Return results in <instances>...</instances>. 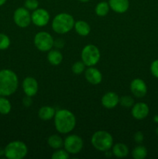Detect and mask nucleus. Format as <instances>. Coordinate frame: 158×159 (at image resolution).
Listing matches in <instances>:
<instances>
[{
  "mask_svg": "<svg viewBox=\"0 0 158 159\" xmlns=\"http://www.w3.org/2000/svg\"><path fill=\"white\" fill-rule=\"evenodd\" d=\"M47 60L51 65L56 66L61 63L63 56L58 50H50V52L47 54Z\"/></svg>",
  "mask_w": 158,
  "mask_h": 159,
  "instance_id": "aec40b11",
  "label": "nucleus"
},
{
  "mask_svg": "<svg viewBox=\"0 0 158 159\" xmlns=\"http://www.w3.org/2000/svg\"><path fill=\"white\" fill-rule=\"evenodd\" d=\"M39 2L37 0H26L25 8L28 10H35L38 8Z\"/></svg>",
  "mask_w": 158,
  "mask_h": 159,
  "instance_id": "c85d7f7f",
  "label": "nucleus"
},
{
  "mask_svg": "<svg viewBox=\"0 0 158 159\" xmlns=\"http://www.w3.org/2000/svg\"><path fill=\"white\" fill-rule=\"evenodd\" d=\"M64 147L69 154L76 155L81 151L83 148V141L81 138L77 135H69L64 141Z\"/></svg>",
  "mask_w": 158,
  "mask_h": 159,
  "instance_id": "6e6552de",
  "label": "nucleus"
},
{
  "mask_svg": "<svg viewBox=\"0 0 158 159\" xmlns=\"http://www.w3.org/2000/svg\"><path fill=\"white\" fill-rule=\"evenodd\" d=\"M110 8L117 13H124L129 7V0H109Z\"/></svg>",
  "mask_w": 158,
  "mask_h": 159,
  "instance_id": "dca6fc26",
  "label": "nucleus"
},
{
  "mask_svg": "<svg viewBox=\"0 0 158 159\" xmlns=\"http://www.w3.org/2000/svg\"><path fill=\"white\" fill-rule=\"evenodd\" d=\"M23 89L25 94L28 96H33L38 91L37 81L33 77H26L23 82Z\"/></svg>",
  "mask_w": 158,
  "mask_h": 159,
  "instance_id": "f8f14e48",
  "label": "nucleus"
},
{
  "mask_svg": "<svg viewBox=\"0 0 158 159\" xmlns=\"http://www.w3.org/2000/svg\"><path fill=\"white\" fill-rule=\"evenodd\" d=\"M147 150L144 146H137L132 152V156L135 159H143L147 157Z\"/></svg>",
  "mask_w": 158,
  "mask_h": 159,
  "instance_id": "5701e85b",
  "label": "nucleus"
},
{
  "mask_svg": "<svg viewBox=\"0 0 158 159\" xmlns=\"http://www.w3.org/2000/svg\"><path fill=\"white\" fill-rule=\"evenodd\" d=\"M50 20V14L46 9H37L31 15V21L37 26H44Z\"/></svg>",
  "mask_w": 158,
  "mask_h": 159,
  "instance_id": "9d476101",
  "label": "nucleus"
},
{
  "mask_svg": "<svg viewBox=\"0 0 158 159\" xmlns=\"http://www.w3.org/2000/svg\"><path fill=\"white\" fill-rule=\"evenodd\" d=\"M6 2V0H0V6H2L3 4H5V2Z\"/></svg>",
  "mask_w": 158,
  "mask_h": 159,
  "instance_id": "f704fd0d",
  "label": "nucleus"
},
{
  "mask_svg": "<svg viewBox=\"0 0 158 159\" xmlns=\"http://www.w3.org/2000/svg\"><path fill=\"white\" fill-rule=\"evenodd\" d=\"M54 125L59 133L68 134L74 130L76 118L74 113L68 110H60L54 115Z\"/></svg>",
  "mask_w": 158,
  "mask_h": 159,
  "instance_id": "f257e3e1",
  "label": "nucleus"
},
{
  "mask_svg": "<svg viewBox=\"0 0 158 159\" xmlns=\"http://www.w3.org/2000/svg\"><path fill=\"white\" fill-rule=\"evenodd\" d=\"M54 46L56 47L57 48H62L64 46V41L63 39H60V38L57 39V40H54Z\"/></svg>",
  "mask_w": 158,
  "mask_h": 159,
  "instance_id": "2f4dec72",
  "label": "nucleus"
},
{
  "mask_svg": "<svg viewBox=\"0 0 158 159\" xmlns=\"http://www.w3.org/2000/svg\"><path fill=\"white\" fill-rule=\"evenodd\" d=\"M51 158L53 159H68L69 158V153L65 149L64 150L57 149V151L53 154Z\"/></svg>",
  "mask_w": 158,
  "mask_h": 159,
  "instance_id": "bb28decb",
  "label": "nucleus"
},
{
  "mask_svg": "<svg viewBox=\"0 0 158 159\" xmlns=\"http://www.w3.org/2000/svg\"><path fill=\"white\" fill-rule=\"evenodd\" d=\"M23 105L26 106V107H29V106L32 105L33 100L31 99V96H26L24 99H23Z\"/></svg>",
  "mask_w": 158,
  "mask_h": 159,
  "instance_id": "473e14b6",
  "label": "nucleus"
},
{
  "mask_svg": "<svg viewBox=\"0 0 158 159\" xmlns=\"http://www.w3.org/2000/svg\"><path fill=\"white\" fill-rule=\"evenodd\" d=\"M18 77L14 71L9 69L0 71V96L13 94L18 88Z\"/></svg>",
  "mask_w": 158,
  "mask_h": 159,
  "instance_id": "f03ea898",
  "label": "nucleus"
},
{
  "mask_svg": "<svg viewBox=\"0 0 158 159\" xmlns=\"http://www.w3.org/2000/svg\"><path fill=\"white\" fill-rule=\"evenodd\" d=\"M150 71H151L152 75L158 79V60H155L154 61L152 62L150 65Z\"/></svg>",
  "mask_w": 158,
  "mask_h": 159,
  "instance_id": "c756f323",
  "label": "nucleus"
},
{
  "mask_svg": "<svg viewBox=\"0 0 158 159\" xmlns=\"http://www.w3.org/2000/svg\"><path fill=\"white\" fill-rule=\"evenodd\" d=\"M11 111V103L7 99L4 97H0V113L1 114H8Z\"/></svg>",
  "mask_w": 158,
  "mask_h": 159,
  "instance_id": "b1692460",
  "label": "nucleus"
},
{
  "mask_svg": "<svg viewBox=\"0 0 158 159\" xmlns=\"http://www.w3.org/2000/svg\"><path fill=\"white\" fill-rule=\"evenodd\" d=\"M74 26L76 32L82 37H86L91 32V27L89 24L84 20H78L75 22Z\"/></svg>",
  "mask_w": 158,
  "mask_h": 159,
  "instance_id": "f3484780",
  "label": "nucleus"
},
{
  "mask_svg": "<svg viewBox=\"0 0 158 159\" xmlns=\"http://www.w3.org/2000/svg\"><path fill=\"white\" fill-rule=\"evenodd\" d=\"M27 152L26 144L20 141H12L7 144L4 150L5 155L9 159H22L26 157Z\"/></svg>",
  "mask_w": 158,
  "mask_h": 159,
  "instance_id": "39448f33",
  "label": "nucleus"
},
{
  "mask_svg": "<svg viewBox=\"0 0 158 159\" xmlns=\"http://www.w3.org/2000/svg\"><path fill=\"white\" fill-rule=\"evenodd\" d=\"M14 22L18 26L22 28L27 27L31 23V15L26 8L20 7L15 9L13 15Z\"/></svg>",
  "mask_w": 158,
  "mask_h": 159,
  "instance_id": "1a4fd4ad",
  "label": "nucleus"
},
{
  "mask_svg": "<svg viewBox=\"0 0 158 159\" xmlns=\"http://www.w3.org/2000/svg\"><path fill=\"white\" fill-rule=\"evenodd\" d=\"M47 143L50 148L53 149H60L64 145V141L61 137L57 134H53L49 137Z\"/></svg>",
  "mask_w": 158,
  "mask_h": 159,
  "instance_id": "412c9836",
  "label": "nucleus"
},
{
  "mask_svg": "<svg viewBox=\"0 0 158 159\" xmlns=\"http://www.w3.org/2000/svg\"><path fill=\"white\" fill-rule=\"evenodd\" d=\"M85 66L86 65H85L83 61H77L72 65L71 70H72V71L75 75H81L85 71Z\"/></svg>",
  "mask_w": 158,
  "mask_h": 159,
  "instance_id": "a878e982",
  "label": "nucleus"
},
{
  "mask_svg": "<svg viewBox=\"0 0 158 159\" xmlns=\"http://www.w3.org/2000/svg\"><path fill=\"white\" fill-rule=\"evenodd\" d=\"M56 112L53 107H48V106H45V107H41L39 110L38 116L43 120H49L52 119L54 117Z\"/></svg>",
  "mask_w": 158,
  "mask_h": 159,
  "instance_id": "a211bd4d",
  "label": "nucleus"
},
{
  "mask_svg": "<svg viewBox=\"0 0 158 159\" xmlns=\"http://www.w3.org/2000/svg\"><path fill=\"white\" fill-rule=\"evenodd\" d=\"M119 103L122 107L129 108L134 105V99L129 96H124L119 99Z\"/></svg>",
  "mask_w": 158,
  "mask_h": 159,
  "instance_id": "393cba45",
  "label": "nucleus"
},
{
  "mask_svg": "<svg viewBox=\"0 0 158 159\" xmlns=\"http://www.w3.org/2000/svg\"><path fill=\"white\" fill-rule=\"evenodd\" d=\"M85 79L91 85H99L102 80V75L97 68L89 67L85 71Z\"/></svg>",
  "mask_w": 158,
  "mask_h": 159,
  "instance_id": "4468645a",
  "label": "nucleus"
},
{
  "mask_svg": "<svg viewBox=\"0 0 158 159\" xmlns=\"http://www.w3.org/2000/svg\"><path fill=\"white\" fill-rule=\"evenodd\" d=\"M130 90L133 96L137 98H142L147 93V87L145 82L141 79H135L130 84Z\"/></svg>",
  "mask_w": 158,
  "mask_h": 159,
  "instance_id": "9b49d317",
  "label": "nucleus"
},
{
  "mask_svg": "<svg viewBox=\"0 0 158 159\" xmlns=\"http://www.w3.org/2000/svg\"><path fill=\"white\" fill-rule=\"evenodd\" d=\"M149 107L144 102H138L134 104L132 108V116L136 120H143L149 114Z\"/></svg>",
  "mask_w": 158,
  "mask_h": 159,
  "instance_id": "ddd939ff",
  "label": "nucleus"
},
{
  "mask_svg": "<svg viewBox=\"0 0 158 159\" xmlns=\"http://www.w3.org/2000/svg\"><path fill=\"white\" fill-rule=\"evenodd\" d=\"M100 59V51L93 44L86 45L81 51V60L86 66L95 65Z\"/></svg>",
  "mask_w": 158,
  "mask_h": 159,
  "instance_id": "423d86ee",
  "label": "nucleus"
},
{
  "mask_svg": "<svg viewBox=\"0 0 158 159\" xmlns=\"http://www.w3.org/2000/svg\"><path fill=\"white\" fill-rule=\"evenodd\" d=\"M109 4L106 2H101L96 6L95 13L99 16H105L109 11Z\"/></svg>",
  "mask_w": 158,
  "mask_h": 159,
  "instance_id": "4be33fe9",
  "label": "nucleus"
},
{
  "mask_svg": "<svg viewBox=\"0 0 158 159\" xmlns=\"http://www.w3.org/2000/svg\"><path fill=\"white\" fill-rule=\"evenodd\" d=\"M143 139H144L143 134L141 131L136 132V133L134 134V140L136 143H138V144L142 143L143 141Z\"/></svg>",
  "mask_w": 158,
  "mask_h": 159,
  "instance_id": "7c9ffc66",
  "label": "nucleus"
},
{
  "mask_svg": "<svg viewBox=\"0 0 158 159\" xmlns=\"http://www.w3.org/2000/svg\"><path fill=\"white\" fill-rule=\"evenodd\" d=\"M80 2H88L89 0H79Z\"/></svg>",
  "mask_w": 158,
  "mask_h": 159,
  "instance_id": "c9c22d12",
  "label": "nucleus"
},
{
  "mask_svg": "<svg viewBox=\"0 0 158 159\" xmlns=\"http://www.w3.org/2000/svg\"><path fill=\"white\" fill-rule=\"evenodd\" d=\"M156 135H157V136H158V127L156 129Z\"/></svg>",
  "mask_w": 158,
  "mask_h": 159,
  "instance_id": "e433bc0d",
  "label": "nucleus"
},
{
  "mask_svg": "<svg viewBox=\"0 0 158 159\" xmlns=\"http://www.w3.org/2000/svg\"><path fill=\"white\" fill-rule=\"evenodd\" d=\"M74 20L71 15L68 13L57 14L52 22V28L54 31L60 34L68 33L74 26Z\"/></svg>",
  "mask_w": 158,
  "mask_h": 159,
  "instance_id": "7ed1b4c3",
  "label": "nucleus"
},
{
  "mask_svg": "<svg viewBox=\"0 0 158 159\" xmlns=\"http://www.w3.org/2000/svg\"><path fill=\"white\" fill-rule=\"evenodd\" d=\"M119 103V97L116 93L108 92L102 98V104L107 109H112Z\"/></svg>",
  "mask_w": 158,
  "mask_h": 159,
  "instance_id": "2eb2a0df",
  "label": "nucleus"
},
{
  "mask_svg": "<svg viewBox=\"0 0 158 159\" xmlns=\"http://www.w3.org/2000/svg\"><path fill=\"white\" fill-rule=\"evenodd\" d=\"M54 40L47 32L41 31L34 37V44L36 48L41 51H48L54 47Z\"/></svg>",
  "mask_w": 158,
  "mask_h": 159,
  "instance_id": "0eeeda50",
  "label": "nucleus"
},
{
  "mask_svg": "<svg viewBox=\"0 0 158 159\" xmlns=\"http://www.w3.org/2000/svg\"><path fill=\"white\" fill-rule=\"evenodd\" d=\"M91 144L100 152H107L113 144V138L108 132L105 130L96 131L91 137Z\"/></svg>",
  "mask_w": 158,
  "mask_h": 159,
  "instance_id": "20e7f679",
  "label": "nucleus"
},
{
  "mask_svg": "<svg viewBox=\"0 0 158 159\" xmlns=\"http://www.w3.org/2000/svg\"><path fill=\"white\" fill-rule=\"evenodd\" d=\"M112 154L117 158H125L129 154V148L125 144L118 143L112 148Z\"/></svg>",
  "mask_w": 158,
  "mask_h": 159,
  "instance_id": "6ab92c4d",
  "label": "nucleus"
},
{
  "mask_svg": "<svg viewBox=\"0 0 158 159\" xmlns=\"http://www.w3.org/2000/svg\"><path fill=\"white\" fill-rule=\"evenodd\" d=\"M153 120H154L156 123H158V115L154 116V117H153Z\"/></svg>",
  "mask_w": 158,
  "mask_h": 159,
  "instance_id": "72a5a7b5",
  "label": "nucleus"
},
{
  "mask_svg": "<svg viewBox=\"0 0 158 159\" xmlns=\"http://www.w3.org/2000/svg\"><path fill=\"white\" fill-rule=\"evenodd\" d=\"M10 45L9 37L4 34H0V50H6Z\"/></svg>",
  "mask_w": 158,
  "mask_h": 159,
  "instance_id": "cd10ccee",
  "label": "nucleus"
}]
</instances>
